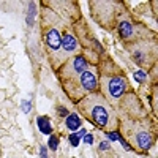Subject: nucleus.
I'll list each match as a JSON object with an SVG mask.
<instances>
[{
  "mask_svg": "<svg viewBox=\"0 0 158 158\" xmlns=\"http://www.w3.org/2000/svg\"><path fill=\"white\" fill-rule=\"evenodd\" d=\"M77 109L85 118L101 128L106 133L115 131L118 127V120L112 104L104 98L101 94H90L81 98L77 103Z\"/></svg>",
  "mask_w": 158,
  "mask_h": 158,
  "instance_id": "nucleus-1",
  "label": "nucleus"
},
{
  "mask_svg": "<svg viewBox=\"0 0 158 158\" xmlns=\"http://www.w3.org/2000/svg\"><path fill=\"white\" fill-rule=\"evenodd\" d=\"M63 87H65V90H67V94L70 95V98L77 103L85 95L94 94V92L97 90V87H98V81H97V76H95L94 70L87 68L77 77L70 79V81H65Z\"/></svg>",
  "mask_w": 158,
  "mask_h": 158,
  "instance_id": "nucleus-2",
  "label": "nucleus"
},
{
  "mask_svg": "<svg viewBox=\"0 0 158 158\" xmlns=\"http://www.w3.org/2000/svg\"><path fill=\"white\" fill-rule=\"evenodd\" d=\"M125 135H128L131 144H133L136 149H139V150H149V149L153 146V142H155L152 131H150L149 128H146V127H142V125L138 123V122L131 123V125L128 127V130H127Z\"/></svg>",
  "mask_w": 158,
  "mask_h": 158,
  "instance_id": "nucleus-3",
  "label": "nucleus"
},
{
  "mask_svg": "<svg viewBox=\"0 0 158 158\" xmlns=\"http://www.w3.org/2000/svg\"><path fill=\"white\" fill-rule=\"evenodd\" d=\"M101 90H103V97L108 101H117L120 100L122 95L125 94L127 89V79L122 76H103L101 77Z\"/></svg>",
  "mask_w": 158,
  "mask_h": 158,
  "instance_id": "nucleus-4",
  "label": "nucleus"
},
{
  "mask_svg": "<svg viewBox=\"0 0 158 158\" xmlns=\"http://www.w3.org/2000/svg\"><path fill=\"white\" fill-rule=\"evenodd\" d=\"M46 44H48V49L51 52V59H52V63H54V68H59L60 65H63L67 62L63 57V52H62V35H60L59 29L51 27L46 32Z\"/></svg>",
  "mask_w": 158,
  "mask_h": 158,
  "instance_id": "nucleus-5",
  "label": "nucleus"
},
{
  "mask_svg": "<svg viewBox=\"0 0 158 158\" xmlns=\"http://www.w3.org/2000/svg\"><path fill=\"white\" fill-rule=\"evenodd\" d=\"M87 68H89V62L85 60V57H82V56H73V57H70L67 62L63 63V67H62V73L60 74H62L63 82L77 77L79 74H82Z\"/></svg>",
  "mask_w": 158,
  "mask_h": 158,
  "instance_id": "nucleus-6",
  "label": "nucleus"
},
{
  "mask_svg": "<svg viewBox=\"0 0 158 158\" xmlns=\"http://www.w3.org/2000/svg\"><path fill=\"white\" fill-rule=\"evenodd\" d=\"M76 51H79L77 40L71 33H65L62 36V52H63L65 60H68L70 57H73V54H74Z\"/></svg>",
  "mask_w": 158,
  "mask_h": 158,
  "instance_id": "nucleus-7",
  "label": "nucleus"
},
{
  "mask_svg": "<svg viewBox=\"0 0 158 158\" xmlns=\"http://www.w3.org/2000/svg\"><path fill=\"white\" fill-rule=\"evenodd\" d=\"M36 127H38V130H40V133L48 135V136L52 135V123H51V118H49V117H46V115H38V117H36Z\"/></svg>",
  "mask_w": 158,
  "mask_h": 158,
  "instance_id": "nucleus-8",
  "label": "nucleus"
},
{
  "mask_svg": "<svg viewBox=\"0 0 158 158\" xmlns=\"http://www.w3.org/2000/svg\"><path fill=\"white\" fill-rule=\"evenodd\" d=\"M65 125H67V128L70 131H76L77 128H81L82 125V120L79 118V115L74 112V114H68L67 118H65Z\"/></svg>",
  "mask_w": 158,
  "mask_h": 158,
  "instance_id": "nucleus-9",
  "label": "nucleus"
},
{
  "mask_svg": "<svg viewBox=\"0 0 158 158\" xmlns=\"http://www.w3.org/2000/svg\"><path fill=\"white\" fill-rule=\"evenodd\" d=\"M118 30H120V35L127 40L133 36V25H131L128 21H122L120 24H118Z\"/></svg>",
  "mask_w": 158,
  "mask_h": 158,
  "instance_id": "nucleus-10",
  "label": "nucleus"
},
{
  "mask_svg": "<svg viewBox=\"0 0 158 158\" xmlns=\"http://www.w3.org/2000/svg\"><path fill=\"white\" fill-rule=\"evenodd\" d=\"M48 146H49V149H51L52 152H56V150L59 149V138H57L56 135H51L49 139H48Z\"/></svg>",
  "mask_w": 158,
  "mask_h": 158,
  "instance_id": "nucleus-11",
  "label": "nucleus"
},
{
  "mask_svg": "<svg viewBox=\"0 0 158 158\" xmlns=\"http://www.w3.org/2000/svg\"><path fill=\"white\" fill-rule=\"evenodd\" d=\"M33 18H35V3H30V6H29V16H27L29 25L33 24Z\"/></svg>",
  "mask_w": 158,
  "mask_h": 158,
  "instance_id": "nucleus-12",
  "label": "nucleus"
},
{
  "mask_svg": "<svg viewBox=\"0 0 158 158\" xmlns=\"http://www.w3.org/2000/svg\"><path fill=\"white\" fill-rule=\"evenodd\" d=\"M68 141H70V144H71L73 147H77V146H79V138H77L76 133H71V135L68 136Z\"/></svg>",
  "mask_w": 158,
  "mask_h": 158,
  "instance_id": "nucleus-13",
  "label": "nucleus"
},
{
  "mask_svg": "<svg viewBox=\"0 0 158 158\" xmlns=\"http://www.w3.org/2000/svg\"><path fill=\"white\" fill-rule=\"evenodd\" d=\"M21 106H22V111H24L25 114H29V112H30V106H32V103L27 100V101H22V103H21Z\"/></svg>",
  "mask_w": 158,
  "mask_h": 158,
  "instance_id": "nucleus-14",
  "label": "nucleus"
},
{
  "mask_svg": "<svg viewBox=\"0 0 158 158\" xmlns=\"http://www.w3.org/2000/svg\"><path fill=\"white\" fill-rule=\"evenodd\" d=\"M106 135H108V138L111 141H118V133L117 131H111V133H106Z\"/></svg>",
  "mask_w": 158,
  "mask_h": 158,
  "instance_id": "nucleus-15",
  "label": "nucleus"
},
{
  "mask_svg": "<svg viewBox=\"0 0 158 158\" xmlns=\"http://www.w3.org/2000/svg\"><path fill=\"white\" fill-rule=\"evenodd\" d=\"M109 147H111V146H109L108 141H101V142H100V150H109Z\"/></svg>",
  "mask_w": 158,
  "mask_h": 158,
  "instance_id": "nucleus-16",
  "label": "nucleus"
},
{
  "mask_svg": "<svg viewBox=\"0 0 158 158\" xmlns=\"http://www.w3.org/2000/svg\"><path fill=\"white\" fill-rule=\"evenodd\" d=\"M144 77H146L144 71H141V70H139V71H136V73H135V79H136V81H142Z\"/></svg>",
  "mask_w": 158,
  "mask_h": 158,
  "instance_id": "nucleus-17",
  "label": "nucleus"
},
{
  "mask_svg": "<svg viewBox=\"0 0 158 158\" xmlns=\"http://www.w3.org/2000/svg\"><path fill=\"white\" fill-rule=\"evenodd\" d=\"M84 142H85V144H89V146H90V144L94 142V136H92L90 133H89V135H85V136H84Z\"/></svg>",
  "mask_w": 158,
  "mask_h": 158,
  "instance_id": "nucleus-18",
  "label": "nucleus"
},
{
  "mask_svg": "<svg viewBox=\"0 0 158 158\" xmlns=\"http://www.w3.org/2000/svg\"><path fill=\"white\" fill-rule=\"evenodd\" d=\"M40 158H48V150H46V147H40Z\"/></svg>",
  "mask_w": 158,
  "mask_h": 158,
  "instance_id": "nucleus-19",
  "label": "nucleus"
},
{
  "mask_svg": "<svg viewBox=\"0 0 158 158\" xmlns=\"http://www.w3.org/2000/svg\"><path fill=\"white\" fill-rule=\"evenodd\" d=\"M59 114H60V115H63V117H67L70 112H68V109H67V108H59Z\"/></svg>",
  "mask_w": 158,
  "mask_h": 158,
  "instance_id": "nucleus-20",
  "label": "nucleus"
},
{
  "mask_svg": "<svg viewBox=\"0 0 158 158\" xmlns=\"http://www.w3.org/2000/svg\"><path fill=\"white\" fill-rule=\"evenodd\" d=\"M76 135H77V138H84V136L87 135V131H85L84 128H79V131H77Z\"/></svg>",
  "mask_w": 158,
  "mask_h": 158,
  "instance_id": "nucleus-21",
  "label": "nucleus"
}]
</instances>
